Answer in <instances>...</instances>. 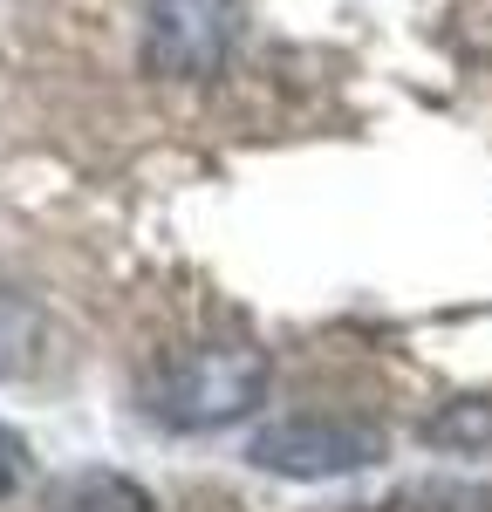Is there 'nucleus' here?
I'll list each match as a JSON object with an SVG mask.
<instances>
[{"label": "nucleus", "instance_id": "1", "mask_svg": "<svg viewBox=\"0 0 492 512\" xmlns=\"http://www.w3.org/2000/svg\"><path fill=\"white\" fill-rule=\"evenodd\" d=\"M260 396H267V355L246 342H199V349H178L151 410L178 431H219V424H240Z\"/></svg>", "mask_w": 492, "mask_h": 512}, {"label": "nucleus", "instance_id": "2", "mask_svg": "<svg viewBox=\"0 0 492 512\" xmlns=\"http://www.w3.org/2000/svg\"><path fill=\"white\" fill-rule=\"evenodd\" d=\"M246 458L281 478H349L383 458V431L349 417H281L246 444Z\"/></svg>", "mask_w": 492, "mask_h": 512}, {"label": "nucleus", "instance_id": "3", "mask_svg": "<svg viewBox=\"0 0 492 512\" xmlns=\"http://www.w3.org/2000/svg\"><path fill=\"white\" fill-rule=\"evenodd\" d=\"M240 7L246 0H151V35H144L151 69L178 82H205L240 35Z\"/></svg>", "mask_w": 492, "mask_h": 512}, {"label": "nucleus", "instance_id": "4", "mask_svg": "<svg viewBox=\"0 0 492 512\" xmlns=\"http://www.w3.org/2000/svg\"><path fill=\"white\" fill-rule=\"evenodd\" d=\"M41 362H48V315L28 294L0 287V383L7 376H35Z\"/></svg>", "mask_w": 492, "mask_h": 512}, {"label": "nucleus", "instance_id": "5", "mask_svg": "<svg viewBox=\"0 0 492 512\" xmlns=\"http://www.w3.org/2000/svg\"><path fill=\"white\" fill-rule=\"evenodd\" d=\"M41 512H158V499L123 472H76L48 492Z\"/></svg>", "mask_w": 492, "mask_h": 512}, {"label": "nucleus", "instance_id": "6", "mask_svg": "<svg viewBox=\"0 0 492 512\" xmlns=\"http://www.w3.org/2000/svg\"><path fill=\"white\" fill-rule=\"evenodd\" d=\"M424 444L451 458H486L492 465V396H458L424 417Z\"/></svg>", "mask_w": 492, "mask_h": 512}, {"label": "nucleus", "instance_id": "7", "mask_svg": "<svg viewBox=\"0 0 492 512\" xmlns=\"http://www.w3.org/2000/svg\"><path fill=\"white\" fill-rule=\"evenodd\" d=\"M21 478H28V444H21V437L0 424V499H7Z\"/></svg>", "mask_w": 492, "mask_h": 512}]
</instances>
